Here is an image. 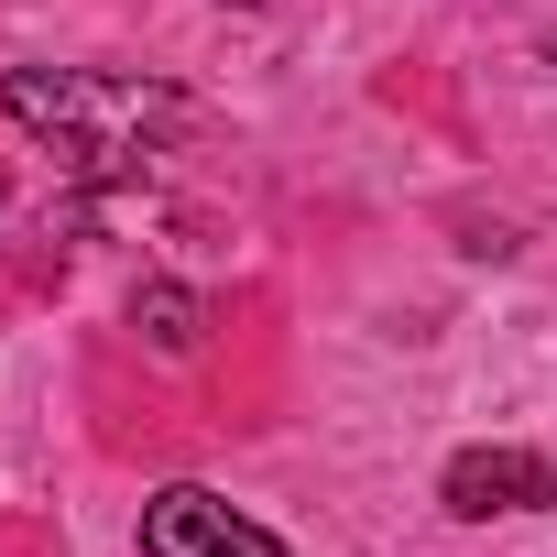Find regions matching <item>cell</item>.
<instances>
[{
	"label": "cell",
	"instance_id": "cell-6",
	"mask_svg": "<svg viewBox=\"0 0 557 557\" xmlns=\"http://www.w3.org/2000/svg\"><path fill=\"white\" fill-rule=\"evenodd\" d=\"M546 66H557V34H546Z\"/></svg>",
	"mask_w": 557,
	"mask_h": 557
},
{
	"label": "cell",
	"instance_id": "cell-5",
	"mask_svg": "<svg viewBox=\"0 0 557 557\" xmlns=\"http://www.w3.org/2000/svg\"><path fill=\"white\" fill-rule=\"evenodd\" d=\"M0 208H12V175H0Z\"/></svg>",
	"mask_w": 557,
	"mask_h": 557
},
{
	"label": "cell",
	"instance_id": "cell-4",
	"mask_svg": "<svg viewBox=\"0 0 557 557\" xmlns=\"http://www.w3.org/2000/svg\"><path fill=\"white\" fill-rule=\"evenodd\" d=\"M132 329H143L153 350H197V339H208V307H197L186 285H132Z\"/></svg>",
	"mask_w": 557,
	"mask_h": 557
},
{
	"label": "cell",
	"instance_id": "cell-1",
	"mask_svg": "<svg viewBox=\"0 0 557 557\" xmlns=\"http://www.w3.org/2000/svg\"><path fill=\"white\" fill-rule=\"evenodd\" d=\"M0 121L66 153V175L121 186L153 164V132H186V99L153 77H88V66H12L0 77Z\"/></svg>",
	"mask_w": 557,
	"mask_h": 557
},
{
	"label": "cell",
	"instance_id": "cell-2",
	"mask_svg": "<svg viewBox=\"0 0 557 557\" xmlns=\"http://www.w3.org/2000/svg\"><path fill=\"white\" fill-rule=\"evenodd\" d=\"M143 557H285V535L251 524L240 503H219L208 481H164L143 503Z\"/></svg>",
	"mask_w": 557,
	"mask_h": 557
},
{
	"label": "cell",
	"instance_id": "cell-3",
	"mask_svg": "<svg viewBox=\"0 0 557 557\" xmlns=\"http://www.w3.org/2000/svg\"><path fill=\"white\" fill-rule=\"evenodd\" d=\"M437 503H448L459 524H492V513H546V503H557V470H546L535 448H459V459L437 470Z\"/></svg>",
	"mask_w": 557,
	"mask_h": 557
},
{
	"label": "cell",
	"instance_id": "cell-7",
	"mask_svg": "<svg viewBox=\"0 0 557 557\" xmlns=\"http://www.w3.org/2000/svg\"><path fill=\"white\" fill-rule=\"evenodd\" d=\"M240 12H262V0H240Z\"/></svg>",
	"mask_w": 557,
	"mask_h": 557
}]
</instances>
